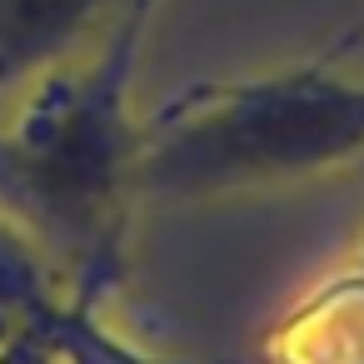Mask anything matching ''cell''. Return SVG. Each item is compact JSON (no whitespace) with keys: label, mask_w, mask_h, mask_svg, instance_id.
<instances>
[{"label":"cell","mask_w":364,"mask_h":364,"mask_svg":"<svg viewBox=\"0 0 364 364\" xmlns=\"http://www.w3.org/2000/svg\"><path fill=\"white\" fill-rule=\"evenodd\" d=\"M160 0H130L100 41L0 105V225L100 309L125 279L140 195L135 75Z\"/></svg>","instance_id":"cell-1"},{"label":"cell","mask_w":364,"mask_h":364,"mask_svg":"<svg viewBox=\"0 0 364 364\" xmlns=\"http://www.w3.org/2000/svg\"><path fill=\"white\" fill-rule=\"evenodd\" d=\"M125 6L130 0H0V105L100 41Z\"/></svg>","instance_id":"cell-3"},{"label":"cell","mask_w":364,"mask_h":364,"mask_svg":"<svg viewBox=\"0 0 364 364\" xmlns=\"http://www.w3.org/2000/svg\"><path fill=\"white\" fill-rule=\"evenodd\" d=\"M364 16L319 55L259 75L195 80L145 115L140 195L220 200L364 160V75L344 70Z\"/></svg>","instance_id":"cell-2"},{"label":"cell","mask_w":364,"mask_h":364,"mask_svg":"<svg viewBox=\"0 0 364 364\" xmlns=\"http://www.w3.org/2000/svg\"><path fill=\"white\" fill-rule=\"evenodd\" d=\"M354 259H359V264H364V240H359V245H354Z\"/></svg>","instance_id":"cell-5"},{"label":"cell","mask_w":364,"mask_h":364,"mask_svg":"<svg viewBox=\"0 0 364 364\" xmlns=\"http://www.w3.org/2000/svg\"><path fill=\"white\" fill-rule=\"evenodd\" d=\"M269 364H364V264L314 284L269 334Z\"/></svg>","instance_id":"cell-4"}]
</instances>
